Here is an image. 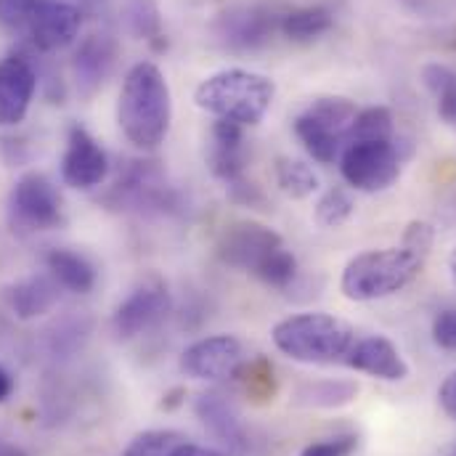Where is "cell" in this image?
Returning a JSON list of instances; mask_svg holds the SVG:
<instances>
[{
  "instance_id": "6da1fadb",
  "label": "cell",
  "mask_w": 456,
  "mask_h": 456,
  "mask_svg": "<svg viewBox=\"0 0 456 456\" xmlns=\"http://www.w3.org/2000/svg\"><path fill=\"white\" fill-rule=\"evenodd\" d=\"M117 122L125 138L138 149H157L173 122V96L162 69L151 61H138L125 75Z\"/></svg>"
},
{
  "instance_id": "7a4b0ae2",
  "label": "cell",
  "mask_w": 456,
  "mask_h": 456,
  "mask_svg": "<svg viewBox=\"0 0 456 456\" xmlns=\"http://www.w3.org/2000/svg\"><path fill=\"white\" fill-rule=\"evenodd\" d=\"M428 257V252H419L403 241L398 247L361 252L342 271V295L353 303L385 300L409 287L422 273Z\"/></svg>"
},
{
  "instance_id": "3957f363",
  "label": "cell",
  "mask_w": 456,
  "mask_h": 456,
  "mask_svg": "<svg viewBox=\"0 0 456 456\" xmlns=\"http://www.w3.org/2000/svg\"><path fill=\"white\" fill-rule=\"evenodd\" d=\"M271 340L279 353L297 363L345 366V358L350 355L358 338L347 322L332 314H295L271 330Z\"/></svg>"
},
{
  "instance_id": "277c9868",
  "label": "cell",
  "mask_w": 456,
  "mask_h": 456,
  "mask_svg": "<svg viewBox=\"0 0 456 456\" xmlns=\"http://www.w3.org/2000/svg\"><path fill=\"white\" fill-rule=\"evenodd\" d=\"M273 96L276 86L265 75L249 69H221L205 77L194 91V102L202 112L241 127L257 125L271 110Z\"/></svg>"
},
{
  "instance_id": "5b68a950",
  "label": "cell",
  "mask_w": 456,
  "mask_h": 456,
  "mask_svg": "<svg viewBox=\"0 0 456 456\" xmlns=\"http://www.w3.org/2000/svg\"><path fill=\"white\" fill-rule=\"evenodd\" d=\"M355 114L358 110L350 99H316L305 112L295 117V135L316 162L332 165L335 159H340L342 143H347V133L353 127Z\"/></svg>"
},
{
  "instance_id": "8992f818",
  "label": "cell",
  "mask_w": 456,
  "mask_h": 456,
  "mask_svg": "<svg viewBox=\"0 0 456 456\" xmlns=\"http://www.w3.org/2000/svg\"><path fill=\"white\" fill-rule=\"evenodd\" d=\"M104 202L114 210L138 213H175L181 208L178 194L167 186L162 170L151 159H135L125 167Z\"/></svg>"
},
{
  "instance_id": "52a82bcc",
  "label": "cell",
  "mask_w": 456,
  "mask_h": 456,
  "mask_svg": "<svg viewBox=\"0 0 456 456\" xmlns=\"http://www.w3.org/2000/svg\"><path fill=\"white\" fill-rule=\"evenodd\" d=\"M342 178L366 194L390 189L401 175V154L393 138L387 141H347L340 154Z\"/></svg>"
},
{
  "instance_id": "ba28073f",
  "label": "cell",
  "mask_w": 456,
  "mask_h": 456,
  "mask_svg": "<svg viewBox=\"0 0 456 456\" xmlns=\"http://www.w3.org/2000/svg\"><path fill=\"white\" fill-rule=\"evenodd\" d=\"M11 224L29 231H45L61 224V197L40 173H24L8 197Z\"/></svg>"
},
{
  "instance_id": "9c48e42d",
  "label": "cell",
  "mask_w": 456,
  "mask_h": 456,
  "mask_svg": "<svg viewBox=\"0 0 456 456\" xmlns=\"http://www.w3.org/2000/svg\"><path fill=\"white\" fill-rule=\"evenodd\" d=\"M244 345L233 335H213L191 342L178 361V369L200 382H226L236 379L244 366Z\"/></svg>"
},
{
  "instance_id": "30bf717a",
  "label": "cell",
  "mask_w": 456,
  "mask_h": 456,
  "mask_svg": "<svg viewBox=\"0 0 456 456\" xmlns=\"http://www.w3.org/2000/svg\"><path fill=\"white\" fill-rule=\"evenodd\" d=\"M281 247L284 241L273 228L255 224V221H239L221 233L216 249H218L221 263H226L228 268L257 273L260 265Z\"/></svg>"
},
{
  "instance_id": "8fae6325",
  "label": "cell",
  "mask_w": 456,
  "mask_h": 456,
  "mask_svg": "<svg viewBox=\"0 0 456 456\" xmlns=\"http://www.w3.org/2000/svg\"><path fill=\"white\" fill-rule=\"evenodd\" d=\"M170 314V292L159 279L135 287L114 311L112 327L119 340H133L157 327Z\"/></svg>"
},
{
  "instance_id": "7c38bea8",
  "label": "cell",
  "mask_w": 456,
  "mask_h": 456,
  "mask_svg": "<svg viewBox=\"0 0 456 456\" xmlns=\"http://www.w3.org/2000/svg\"><path fill=\"white\" fill-rule=\"evenodd\" d=\"M279 21L281 16L273 13L271 8L239 5V8H228L216 19L213 32L218 43L226 45L228 51H257L273 37Z\"/></svg>"
},
{
  "instance_id": "4fadbf2b",
  "label": "cell",
  "mask_w": 456,
  "mask_h": 456,
  "mask_svg": "<svg viewBox=\"0 0 456 456\" xmlns=\"http://www.w3.org/2000/svg\"><path fill=\"white\" fill-rule=\"evenodd\" d=\"M110 175V157L102 143L80 125H75L67 135V149L61 157V178L67 186L91 191L102 186Z\"/></svg>"
},
{
  "instance_id": "5bb4252c",
  "label": "cell",
  "mask_w": 456,
  "mask_h": 456,
  "mask_svg": "<svg viewBox=\"0 0 456 456\" xmlns=\"http://www.w3.org/2000/svg\"><path fill=\"white\" fill-rule=\"evenodd\" d=\"M37 72L29 56L8 53L0 59V125H19L35 99Z\"/></svg>"
},
{
  "instance_id": "9a60e30c",
  "label": "cell",
  "mask_w": 456,
  "mask_h": 456,
  "mask_svg": "<svg viewBox=\"0 0 456 456\" xmlns=\"http://www.w3.org/2000/svg\"><path fill=\"white\" fill-rule=\"evenodd\" d=\"M83 24L77 5L67 0H40L27 21V35L37 51H59L69 45Z\"/></svg>"
},
{
  "instance_id": "2e32d148",
  "label": "cell",
  "mask_w": 456,
  "mask_h": 456,
  "mask_svg": "<svg viewBox=\"0 0 456 456\" xmlns=\"http://www.w3.org/2000/svg\"><path fill=\"white\" fill-rule=\"evenodd\" d=\"M194 411L200 422L208 428V433L221 444L224 456H244L249 452V441L244 433V425L224 393L208 390L194 401Z\"/></svg>"
},
{
  "instance_id": "e0dca14e",
  "label": "cell",
  "mask_w": 456,
  "mask_h": 456,
  "mask_svg": "<svg viewBox=\"0 0 456 456\" xmlns=\"http://www.w3.org/2000/svg\"><path fill=\"white\" fill-rule=\"evenodd\" d=\"M345 366L385 382H403L409 377V363L403 361L401 350L382 335L358 338L345 358Z\"/></svg>"
},
{
  "instance_id": "ac0fdd59",
  "label": "cell",
  "mask_w": 456,
  "mask_h": 456,
  "mask_svg": "<svg viewBox=\"0 0 456 456\" xmlns=\"http://www.w3.org/2000/svg\"><path fill=\"white\" fill-rule=\"evenodd\" d=\"M114 64H117V40L112 35H88L72 59V69H75V83L77 91L83 96H94L112 75Z\"/></svg>"
},
{
  "instance_id": "d6986e66",
  "label": "cell",
  "mask_w": 456,
  "mask_h": 456,
  "mask_svg": "<svg viewBox=\"0 0 456 456\" xmlns=\"http://www.w3.org/2000/svg\"><path fill=\"white\" fill-rule=\"evenodd\" d=\"M210 170L224 183L244 175V127L228 119H216L210 130Z\"/></svg>"
},
{
  "instance_id": "ffe728a7",
  "label": "cell",
  "mask_w": 456,
  "mask_h": 456,
  "mask_svg": "<svg viewBox=\"0 0 456 456\" xmlns=\"http://www.w3.org/2000/svg\"><path fill=\"white\" fill-rule=\"evenodd\" d=\"M59 300V284L53 276H29L5 289V303L11 314L21 322L48 314Z\"/></svg>"
},
{
  "instance_id": "44dd1931",
  "label": "cell",
  "mask_w": 456,
  "mask_h": 456,
  "mask_svg": "<svg viewBox=\"0 0 456 456\" xmlns=\"http://www.w3.org/2000/svg\"><path fill=\"white\" fill-rule=\"evenodd\" d=\"M45 263H48V271L56 279V284L75 292V295H88L94 289V284H96V268L80 252L51 249Z\"/></svg>"
},
{
  "instance_id": "7402d4cb",
  "label": "cell",
  "mask_w": 456,
  "mask_h": 456,
  "mask_svg": "<svg viewBox=\"0 0 456 456\" xmlns=\"http://www.w3.org/2000/svg\"><path fill=\"white\" fill-rule=\"evenodd\" d=\"M332 24H335V16L327 5H305V8L287 11L279 21V32L295 43H308L330 32Z\"/></svg>"
},
{
  "instance_id": "603a6c76",
  "label": "cell",
  "mask_w": 456,
  "mask_h": 456,
  "mask_svg": "<svg viewBox=\"0 0 456 456\" xmlns=\"http://www.w3.org/2000/svg\"><path fill=\"white\" fill-rule=\"evenodd\" d=\"M358 395V385L350 379H316L305 382L295 393V403L305 409H340Z\"/></svg>"
},
{
  "instance_id": "cb8c5ba5",
  "label": "cell",
  "mask_w": 456,
  "mask_h": 456,
  "mask_svg": "<svg viewBox=\"0 0 456 456\" xmlns=\"http://www.w3.org/2000/svg\"><path fill=\"white\" fill-rule=\"evenodd\" d=\"M273 175H276V186L292 200H308L319 191V175L303 159L279 157L273 165Z\"/></svg>"
},
{
  "instance_id": "d4e9b609",
  "label": "cell",
  "mask_w": 456,
  "mask_h": 456,
  "mask_svg": "<svg viewBox=\"0 0 456 456\" xmlns=\"http://www.w3.org/2000/svg\"><path fill=\"white\" fill-rule=\"evenodd\" d=\"M125 21H127V29L151 43L154 48H162V11H159V3L157 0H125Z\"/></svg>"
},
{
  "instance_id": "484cf974",
  "label": "cell",
  "mask_w": 456,
  "mask_h": 456,
  "mask_svg": "<svg viewBox=\"0 0 456 456\" xmlns=\"http://www.w3.org/2000/svg\"><path fill=\"white\" fill-rule=\"evenodd\" d=\"M422 83L436 96L438 114L446 125L456 127V72L446 64H428L422 69Z\"/></svg>"
},
{
  "instance_id": "4316f807",
  "label": "cell",
  "mask_w": 456,
  "mask_h": 456,
  "mask_svg": "<svg viewBox=\"0 0 456 456\" xmlns=\"http://www.w3.org/2000/svg\"><path fill=\"white\" fill-rule=\"evenodd\" d=\"M236 379H241L244 393L252 401H271L276 395V377H273V366L265 358H255V361H244L241 371L236 374Z\"/></svg>"
},
{
  "instance_id": "83f0119b",
  "label": "cell",
  "mask_w": 456,
  "mask_h": 456,
  "mask_svg": "<svg viewBox=\"0 0 456 456\" xmlns=\"http://www.w3.org/2000/svg\"><path fill=\"white\" fill-rule=\"evenodd\" d=\"M387 138H393V114L385 107L361 110L347 133V141H387Z\"/></svg>"
},
{
  "instance_id": "f1b7e54d",
  "label": "cell",
  "mask_w": 456,
  "mask_h": 456,
  "mask_svg": "<svg viewBox=\"0 0 456 456\" xmlns=\"http://www.w3.org/2000/svg\"><path fill=\"white\" fill-rule=\"evenodd\" d=\"M355 205H353V197L345 191V189H330L322 194V200L316 202V210H314V218L316 224L324 228H338L342 224L350 221Z\"/></svg>"
},
{
  "instance_id": "f546056e",
  "label": "cell",
  "mask_w": 456,
  "mask_h": 456,
  "mask_svg": "<svg viewBox=\"0 0 456 456\" xmlns=\"http://www.w3.org/2000/svg\"><path fill=\"white\" fill-rule=\"evenodd\" d=\"M255 276L273 289H287V287H292V281L297 276V260L287 247H281L260 265V271Z\"/></svg>"
},
{
  "instance_id": "4dcf8cb0",
  "label": "cell",
  "mask_w": 456,
  "mask_h": 456,
  "mask_svg": "<svg viewBox=\"0 0 456 456\" xmlns=\"http://www.w3.org/2000/svg\"><path fill=\"white\" fill-rule=\"evenodd\" d=\"M181 438L183 436L173 430H146V433H138L127 444L122 456H170Z\"/></svg>"
},
{
  "instance_id": "1f68e13d",
  "label": "cell",
  "mask_w": 456,
  "mask_h": 456,
  "mask_svg": "<svg viewBox=\"0 0 456 456\" xmlns=\"http://www.w3.org/2000/svg\"><path fill=\"white\" fill-rule=\"evenodd\" d=\"M226 194L228 200L239 208H249V210H265V194L260 191V186H255L247 175L236 178L226 183Z\"/></svg>"
},
{
  "instance_id": "d6a6232c",
  "label": "cell",
  "mask_w": 456,
  "mask_h": 456,
  "mask_svg": "<svg viewBox=\"0 0 456 456\" xmlns=\"http://www.w3.org/2000/svg\"><path fill=\"white\" fill-rule=\"evenodd\" d=\"M355 449H358V436L342 433V436H332V438L308 444L297 456H350Z\"/></svg>"
},
{
  "instance_id": "836d02e7",
  "label": "cell",
  "mask_w": 456,
  "mask_h": 456,
  "mask_svg": "<svg viewBox=\"0 0 456 456\" xmlns=\"http://www.w3.org/2000/svg\"><path fill=\"white\" fill-rule=\"evenodd\" d=\"M40 0H0V27L24 29Z\"/></svg>"
},
{
  "instance_id": "e575fe53",
  "label": "cell",
  "mask_w": 456,
  "mask_h": 456,
  "mask_svg": "<svg viewBox=\"0 0 456 456\" xmlns=\"http://www.w3.org/2000/svg\"><path fill=\"white\" fill-rule=\"evenodd\" d=\"M433 340L444 350H456V308H446L433 319Z\"/></svg>"
},
{
  "instance_id": "d590c367",
  "label": "cell",
  "mask_w": 456,
  "mask_h": 456,
  "mask_svg": "<svg viewBox=\"0 0 456 456\" xmlns=\"http://www.w3.org/2000/svg\"><path fill=\"white\" fill-rule=\"evenodd\" d=\"M438 403H441V409L456 422V371L444 379V385L438 390Z\"/></svg>"
},
{
  "instance_id": "8d00e7d4",
  "label": "cell",
  "mask_w": 456,
  "mask_h": 456,
  "mask_svg": "<svg viewBox=\"0 0 456 456\" xmlns=\"http://www.w3.org/2000/svg\"><path fill=\"white\" fill-rule=\"evenodd\" d=\"M170 456H224V452L208 449V446H200V444H191V441L181 438V441L175 444V449L170 452Z\"/></svg>"
},
{
  "instance_id": "74e56055",
  "label": "cell",
  "mask_w": 456,
  "mask_h": 456,
  "mask_svg": "<svg viewBox=\"0 0 456 456\" xmlns=\"http://www.w3.org/2000/svg\"><path fill=\"white\" fill-rule=\"evenodd\" d=\"M11 393H13V379H11V374L0 366V403L8 401Z\"/></svg>"
},
{
  "instance_id": "f35d334b",
  "label": "cell",
  "mask_w": 456,
  "mask_h": 456,
  "mask_svg": "<svg viewBox=\"0 0 456 456\" xmlns=\"http://www.w3.org/2000/svg\"><path fill=\"white\" fill-rule=\"evenodd\" d=\"M0 456H27V452H24L21 446H16V444L0 438Z\"/></svg>"
},
{
  "instance_id": "ab89813d",
  "label": "cell",
  "mask_w": 456,
  "mask_h": 456,
  "mask_svg": "<svg viewBox=\"0 0 456 456\" xmlns=\"http://www.w3.org/2000/svg\"><path fill=\"white\" fill-rule=\"evenodd\" d=\"M186 393L181 390V387H175V390H170L167 395H165V401H162V409H175L178 403H181V398H183Z\"/></svg>"
},
{
  "instance_id": "60d3db41",
  "label": "cell",
  "mask_w": 456,
  "mask_h": 456,
  "mask_svg": "<svg viewBox=\"0 0 456 456\" xmlns=\"http://www.w3.org/2000/svg\"><path fill=\"white\" fill-rule=\"evenodd\" d=\"M449 273H452V281L456 284V247L449 252Z\"/></svg>"
},
{
  "instance_id": "b9f144b4",
  "label": "cell",
  "mask_w": 456,
  "mask_h": 456,
  "mask_svg": "<svg viewBox=\"0 0 456 456\" xmlns=\"http://www.w3.org/2000/svg\"><path fill=\"white\" fill-rule=\"evenodd\" d=\"M452 456H456V449H454V454H452Z\"/></svg>"
}]
</instances>
